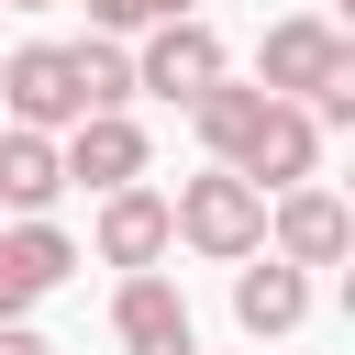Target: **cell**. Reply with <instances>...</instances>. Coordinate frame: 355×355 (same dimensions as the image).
<instances>
[{"mask_svg":"<svg viewBox=\"0 0 355 355\" xmlns=\"http://www.w3.org/2000/svg\"><path fill=\"white\" fill-rule=\"evenodd\" d=\"M166 222H178V244H189V255L233 266V255H255V244H266V189H255L244 166H222V155H211L200 178H178Z\"/></svg>","mask_w":355,"mask_h":355,"instance_id":"6da1fadb","label":"cell"},{"mask_svg":"<svg viewBox=\"0 0 355 355\" xmlns=\"http://www.w3.org/2000/svg\"><path fill=\"white\" fill-rule=\"evenodd\" d=\"M89 111V89H78V44H11L0 55V122H33V133H67Z\"/></svg>","mask_w":355,"mask_h":355,"instance_id":"7a4b0ae2","label":"cell"},{"mask_svg":"<svg viewBox=\"0 0 355 355\" xmlns=\"http://www.w3.org/2000/svg\"><path fill=\"white\" fill-rule=\"evenodd\" d=\"M266 255H288V266H344V255H355V211H344L322 178H288V189H266Z\"/></svg>","mask_w":355,"mask_h":355,"instance_id":"3957f363","label":"cell"},{"mask_svg":"<svg viewBox=\"0 0 355 355\" xmlns=\"http://www.w3.org/2000/svg\"><path fill=\"white\" fill-rule=\"evenodd\" d=\"M222 78V33L200 22V11H166V22H144V44H133V89H155V100H200Z\"/></svg>","mask_w":355,"mask_h":355,"instance_id":"277c9868","label":"cell"},{"mask_svg":"<svg viewBox=\"0 0 355 355\" xmlns=\"http://www.w3.org/2000/svg\"><path fill=\"white\" fill-rule=\"evenodd\" d=\"M355 67V44L322 22V11H288V22H266V44H255V89H277V100H311L322 78H344Z\"/></svg>","mask_w":355,"mask_h":355,"instance_id":"5b68a950","label":"cell"},{"mask_svg":"<svg viewBox=\"0 0 355 355\" xmlns=\"http://www.w3.org/2000/svg\"><path fill=\"white\" fill-rule=\"evenodd\" d=\"M222 166H244L255 189H288V178H322V122H311L300 100H277V89H266L255 133H244V144H233Z\"/></svg>","mask_w":355,"mask_h":355,"instance_id":"8992f818","label":"cell"},{"mask_svg":"<svg viewBox=\"0 0 355 355\" xmlns=\"http://www.w3.org/2000/svg\"><path fill=\"white\" fill-rule=\"evenodd\" d=\"M89 244H100V266H166V255H178L166 189H144V178L100 189V222H89Z\"/></svg>","mask_w":355,"mask_h":355,"instance_id":"52a82bcc","label":"cell"},{"mask_svg":"<svg viewBox=\"0 0 355 355\" xmlns=\"http://www.w3.org/2000/svg\"><path fill=\"white\" fill-rule=\"evenodd\" d=\"M55 155H67V189H122V178H144V122L133 111H78L67 133H55Z\"/></svg>","mask_w":355,"mask_h":355,"instance_id":"ba28073f","label":"cell"},{"mask_svg":"<svg viewBox=\"0 0 355 355\" xmlns=\"http://www.w3.org/2000/svg\"><path fill=\"white\" fill-rule=\"evenodd\" d=\"M233 322L255 333V344H277V333H300L311 322V266H288V255H233Z\"/></svg>","mask_w":355,"mask_h":355,"instance_id":"9c48e42d","label":"cell"},{"mask_svg":"<svg viewBox=\"0 0 355 355\" xmlns=\"http://www.w3.org/2000/svg\"><path fill=\"white\" fill-rule=\"evenodd\" d=\"M67 277H78V244H67L44 211H22V222L0 233V322H11V311H33V300H44V288H67Z\"/></svg>","mask_w":355,"mask_h":355,"instance_id":"30bf717a","label":"cell"},{"mask_svg":"<svg viewBox=\"0 0 355 355\" xmlns=\"http://www.w3.org/2000/svg\"><path fill=\"white\" fill-rule=\"evenodd\" d=\"M111 333H122V355H144V344L189 333V300H178V277H166V266H122V288H111Z\"/></svg>","mask_w":355,"mask_h":355,"instance_id":"8fae6325","label":"cell"},{"mask_svg":"<svg viewBox=\"0 0 355 355\" xmlns=\"http://www.w3.org/2000/svg\"><path fill=\"white\" fill-rule=\"evenodd\" d=\"M55 189H67V155H55V133H33V122H0V211H55Z\"/></svg>","mask_w":355,"mask_h":355,"instance_id":"7c38bea8","label":"cell"},{"mask_svg":"<svg viewBox=\"0 0 355 355\" xmlns=\"http://www.w3.org/2000/svg\"><path fill=\"white\" fill-rule=\"evenodd\" d=\"M255 111H266V89H255V78H233V67L189 100V122H200V144H211V155H233V144L255 133Z\"/></svg>","mask_w":355,"mask_h":355,"instance_id":"4fadbf2b","label":"cell"},{"mask_svg":"<svg viewBox=\"0 0 355 355\" xmlns=\"http://www.w3.org/2000/svg\"><path fill=\"white\" fill-rule=\"evenodd\" d=\"M78 89H89V111H133L144 89H133V44L122 33H78Z\"/></svg>","mask_w":355,"mask_h":355,"instance_id":"5bb4252c","label":"cell"},{"mask_svg":"<svg viewBox=\"0 0 355 355\" xmlns=\"http://www.w3.org/2000/svg\"><path fill=\"white\" fill-rule=\"evenodd\" d=\"M78 11H89V33H144V22H166L189 0H78Z\"/></svg>","mask_w":355,"mask_h":355,"instance_id":"9a60e30c","label":"cell"},{"mask_svg":"<svg viewBox=\"0 0 355 355\" xmlns=\"http://www.w3.org/2000/svg\"><path fill=\"white\" fill-rule=\"evenodd\" d=\"M0 355H55V344H44V333H33L22 311H11V322H0Z\"/></svg>","mask_w":355,"mask_h":355,"instance_id":"2e32d148","label":"cell"},{"mask_svg":"<svg viewBox=\"0 0 355 355\" xmlns=\"http://www.w3.org/2000/svg\"><path fill=\"white\" fill-rule=\"evenodd\" d=\"M144 355H200V333H166V344H144Z\"/></svg>","mask_w":355,"mask_h":355,"instance_id":"e0dca14e","label":"cell"},{"mask_svg":"<svg viewBox=\"0 0 355 355\" xmlns=\"http://www.w3.org/2000/svg\"><path fill=\"white\" fill-rule=\"evenodd\" d=\"M0 11H55V0H0Z\"/></svg>","mask_w":355,"mask_h":355,"instance_id":"ac0fdd59","label":"cell"}]
</instances>
